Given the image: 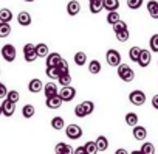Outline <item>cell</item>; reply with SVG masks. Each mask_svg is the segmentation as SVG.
Wrapping results in <instances>:
<instances>
[{
	"label": "cell",
	"instance_id": "34",
	"mask_svg": "<svg viewBox=\"0 0 158 154\" xmlns=\"http://www.w3.org/2000/svg\"><path fill=\"white\" fill-rule=\"evenodd\" d=\"M59 84H60V86H68V84H71V75H70V72L62 73V75L59 76Z\"/></svg>",
	"mask_w": 158,
	"mask_h": 154
},
{
	"label": "cell",
	"instance_id": "19",
	"mask_svg": "<svg viewBox=\"0 0 158 154\" xmlns=\"http://www.w3.org/2000/svg\"><path fill=\"white\" fill-rule=\"evenodd\" d=\"M89 8H90V13H93V14L101 13V10H104L102 0H89Z\"/></svg>",
	"mask_w": 158,
	"mask_h": 154
},
{
	"label": "cell",
	"instance_id": "33",
	"mask_svg": "<svg viewBox=\"0 0 158 154\" xmlns=\"http://www.w3.org/2000/svg\"><path fill=\"white\" fill-rule=\"evenodd\" d=\"M85 152L87 154H96L98 152V146H96V142H93V140H90V142H87L85 145Z\"/></svg>",
	"mask_w": 158,
	"mask_h": 154
},
{
	"label": "cell",
	"instance_id": "5",
	"mask_svg": "<svg viewBox=\"0 0 158 154\" xmlns=\"http://www.w3.org/2000/svg\"><path fill=\"white\" fill-rule=\"evenodd\" d=\"M17 56V51H16V47L11 45V44H6L2 47V58L6 61V62H13Z\"/></svg>",
	"mask_w": 158,
	"mask_h": 154
},
{
	"label": "cell",
	"instance_id": "12",
	"mask_svg": "<svg viewBox=\"0 0 158 154\" xmlns=\"http://www.w3.org/2000/svg\"><path fill=\"white\" fill-rule=\"evenodd\" d=\"M28 90L31 94H39L40 90H44V83L39 80V78H33L30 83H28Z\"/></svg>",
	"mask_w": 158,
	"mask_h": 154
},
{
	"label": "cell",
	"instance_id": "24",
	"mask_svg": "<svg viewBox=\"0 0 158 154\" xmlns=\"http://www.w3.org/2000/svg\"><path fill=\"white\" fill-rule=\"evenodd\" d=\"M96 146H98V151L104 152V151L109 148V140H107V137H106V135H99V137L96 139Z\"/></svg>",
	"mask_w": 158,
	"mask_h": 154
},
{
	"label": "cell",
	"instance_id": "40",
	"mask_svg": "<svg viewBox=\"0 0 158 154\" xmlns=\"http://www.w3.org/2000/svg\"><path fill=\"white\" fill-rule=\"evenodd\" d=\"M112 27H113V31H115V33H118V31H123V30H126V28H127V24H126V22H123V20L119 19V20H118L116 24H113Z\"/></svg>",
	"mask_w": 158,
	"mask_h": 154
},
{
	"label": "cell",
	"instance_id": "45",
	"mask_svg": "<svg viewBox=\"0 0 158 154\" xmlns=\"http://www.w3.org/2000/svg\"><path fill=\"white\" fill-rule=\"evenodd\" d=\"M152 106H153V109L158 111V95H155V97L152 98Z\"/></svg>",
	"mask_w": 158,
	"mask_h": 154
},
{
	"label": "cell",
	"instance_id": "46",
	"mask_svg": "<svg viewBox=\"0 0 158 154\" xmlns=\"http://www.w3.org/2000/svg\"><path fill=\"white\" fill-rule=\"evenodd\" d=\"M116 154H127V151H126L124 148H121V149H118V151H116Z\"/></svg>",
	"mask_w": 158,
	"mask_h": 154
},
{
	"label": "cell",
	"instance_id": "20",
	"mask_svg": "<svg viewBox=\"0 0 158 154\" xmlns=\"http://www.w3.org/2000/svg\"><path fill=\"white\" fill-rule=\"evenodd\" d=\"M102 8L107 11H115L119 8V0H102Z\"/></svg>",
	"mask_w": 158,
	"mask_h": 154
},
{
	"label": "cell",
	"instance_id": "30",
	"mask_svg": "<svg viewBox=\"0 0 158 154\" xmlns=\"http://www.w3.org/2000/svg\"><path fill=\"white\" fill-rule=\"evenodd\" d=\"M34 114H36V109H34L33 104H25L22 108V115L25 118H31V117H34Z\"/></svg>",
	"mask_w": 158,
	"mask_h": 154
},
{
	"label": "cell",
	"instance_id": "8",
	"mask_svg": "<svg viewBox=\"0 0 158 154\" xmlns=\"http://www.w3.org/2000/svg\"><path fill=\"white\" fill-rule=\"evenodd\" d=\"M23 56L27 62H34L37 59V53H36V45L34 44H25L23 47Z\"/></svg>",
	"mask_w": 158,
	"mask_h": 154
},
{
	"label": "cell",
	"instance_id": "27",
	"mask_svg": "<svg viewBox=\"0 0 158 154\" xmlns=\"http://www.w3.org/2000/svg\"><path fill=\"white\" fill-rule=\"evenodd\" d=\"M64 126H65V121H64L62 117H53L51 118V128L53 129L60 131V129H64Z\"/></svg>",
	"mask_w": 158,
	"mask_h": 154
},
{
	"label": "cell",
	"instance_id": "23",
	"mask_svg": "<svg viewBox=\"0 0 158 154\" xmlns=\"http://www.w3.org/2000/svg\"><path fill=\"white\" fill-rule=\"evenodd\" d=\"M36 53H37V58H47V55L50 53L48 45H47V44H44V42L37 44V45H36Z\"/></svg>",
	"mask_w": 158,
	"mask_h": 154
},
{
	"label": "cell",
	"instance_id": "26",
	"mask_svg": "<svg viewBox=\"0 0 158 154\" xmlns=\"http://www.w3.org/2000/svg\"><path fill=\"white\" fill-rule=\"evenodd\" d=\"M101 68H102V65H101L99 61H96V59L90 61V64H89V72H90L92 75H98V73L101 72Z\"/></svg>",
	"mask_w": 158,
	"mask_h": 154
},
{
	"label": "cell",
	"instance_id": "29",
	"mask_svg": "<svg viewBox=\"0 0 158 154\" xmlns=\"http://www.w3.org/2000/svg\"><path fill=\"white\" fill-rule=\"evenodd\" d=\"M85 62H87V55H85L84 51H77V53L74 55V64H76V65L82 67Z\"/></svg>",
	"mask_w": 158,
	"mask_h": 154
},
{
	"label": "cell",
	"instance_id": "11",
	"mask_svg": "<svg viewBox=\"0 0 158 154\" xmlns=\"http://www.w3.org/2000/svg\"><path fill=\"white\" fill-rule=\"evenodd\" d=\"M150 61H152V53L149 51V50H143L141 48V53H139V58H138V65L139 67H147L149 64H150Z\"/></svg>",
	"mask_w": 158,
	"mask_h": 154
},
{
	"label": "cell",
	"instance_id": "36",
	"mask_svg": "<svg viewBox=\"0 0 158 154\" xmlns=\"http://www.w3.org/2000/svg\"><path fill=\"white\" fill-rule=\"evenodd\" d=\"M143 3H144V0H127V7L130 8V10H139L141 7H143Z\"/></svg>",
	"mask_w": 158,
	"mask_h": 154
},
{
	"label": "cell",
	"instance_id": "2",
	"mask_svg": "<svg viewBox=\"0 0 158 154\" xmlns=\"http://www.w3.org/2000/svg\"><path fill=\"white\" fill-rule=\"evenodd\" d=\"M118 76L123 80V81H126V83H130V81H133V78H135V72L130 68V65H127V64H119L118 67Z\"/></svg>",
	"mask_w": 158,
	"mask_h": 154
},
{
	"label": "cell",
	"instance_id": "39",
	"mask_svg": "<svg viewBox=\"0 0 158 154\" xmlns=\"http://www.w3.org/2000/svg\"><path fill=\"white\" fill-rule=\"evenodd\" d=\"M149 45H150L152 51L158 53V34H153V36L150 37V41H149Z\"/></svg>",
	"mask_w": 158,
	"mask_h": 154
},
{
	"label": "cell",
	"instance_id": "41",
	"mask_svg": "<svg viewBox=\"0 0 158 154\" xmlns=\"http://www.w3.org/2000/svg\"><path fill=\"white\" fill-rule=\"evenodd\" d=\"M6 98L11 100V101H14V103H17V101L20 100V95H19L17 90H10V92L6 94Z\"/></svg>",
	"mask_w": 158,
	"mask_h": 154
},
{
	"label": "cell",
	"instance_id": "48",
	"mask_svg": "<svg viewBox=\"0 0 158 154\" xmlns=\"http://www.w3.org/2000/svg\"><path fill=\"white\" fill-rule=\"evenodd\" d=\"M25 2H34V0H25Z\"/></svg>",
	"mask_w": 158,
	"mask_h": 154
},
{
	"label": "cell",
	"instance_id": "22",
	"mask_svg": "<svg viewBox=\"0 0 158 154\" xmlns=\"http://www.w3.org/2000/svg\"><path fill=\"white\" fill-rule=\"evenodd\" d=\"M45 73H47L48 78H51V80H59V76H60V70H59L57 65H54V67H47Z\"/></svg>",
	"mask_w": 158,
	"mask_h": 154
},
{
	"label": "cell",
	"instance_id": "47",
	"mask_svg": "<svg viewBox=\"0 0 158 154\" xmlns=\"http://www.w3.org/2000/svg\"><path fill=\"white\" fill-rule=\"evenodd\" d=\"M0 115H3V112H2V104H0Z\"/></svg>",
	"mask_w": 158,
	"mask_h": 154
},
{
	"label": "cell",
	"instance_id": "15",
	"mask_svg": "<svg viewBox=\"0 0 158 154\" xmlns=\"http://www.w3.org/2000/svg\"><path fill=\"white\" fill-rule=\"evenodd\" d=\"M60 59H62V56L59 53H56V51L54 53H48L45 64H47V67H54V65H57L60 62Z\"/></svg>",
	"mask_w": 158,
	"mask_h": 154
},
{
	"label": "cell",
	"instance_id": "28",
	"mask_svg": "<svg viewBox=\"0 0 158 154\" xmlns=\"http://www.w3.org/2000/svg\"><path fill=\"white\" fill-rule=\"evenodd\" d=\"M11 34L10 22H0V37H8Z\"/></svg>",
	"mask_w": 158,
	"mask_h": 154
},
{
	"label": "cell",
	"instance_id": "4",
	"mask_svg": "<svg viewBox=\"0 0 158 154\" xmlns=\"http://www.w3.org/2000/svg\"><path fill=\"white\" fill-rule=\"evenodd\" d=\"M65 135H67L68 139H71V140H77L79 137L82 135V128L79 126V125L71 123V125H68V126L65 128Z\"/></svg>",
	"mask_w": 158,
	"mask_h": 154
},
{
	"label": "cell",
	"instance_id": "25",
	"mask_svg": "<svg viewBox=\"0 0 158 154\" xmlns=\"http://www.w3.org/2000/svg\"><path fill=\"white\" fill-rule=\"evenodd\" d=\"M13 20V11L8 8L0 10V22H11Z\"/></svg>",
	"mask_w": 158,
	"mask_h": 154
},
{
	"label": "cell",
	"instance_id": "44",
	"mask_svg": "<svg viewBox=\"0 0 158 154\" xmlns=\"http://www.w3.org/2000/svg\"><path fill=\"white\" fill-rule=\"evenodd\" d=\"M73 152H74V154H87V152H85V146H79V148H77L76 151H73Z\"/></svg>",
	"mask_w": 158,
	"mask_h": 154
},
{
	"label": "cell",
	"instance_id": "31",
	"mask_svg": "<svg viewBox=\"0 0 158 154\" xmlns=\"http://www.w3.org/2000/svg\"><path fill=\"white\" fill-rule=\"evenodd\" d=\"M126 123L129 125V126H135V125H138V115L135 114V112H129V114H126Z\"/></svg>",
	"mask_w": 158,
	"mask_h": 154
},
{
	"label": "cell",
	"instance_id": "21",
	"mask_svg": "<svg viewBox=\"0 0 158 154\" xmlns=\"http://www.w3.org/2000/svg\"><path fill=\"white\" fill-rule=\"evenodd\" d=\"M57 154H71L73 152V149H71V146L68 145V143H64V142H59L57 145H56V149H54Z\"/></svg>",
	"mask_w": 158,
	"mask_h": 154
},
{
	"label": "cell",
	"instance_id": "7",
	"mask_svg": "<svg viewBox=\"0 0 158 154\" xmlns=\"http://www.w3.org/2000/svg\"><path fill=\"white\" fill-rule=\"evenodd\" d=\"M129 100L133 106H143L146 103V94L143 90H133V92H130Z\"/></svg>",
	"mask_w": 158,
	"mask_h": 154
},
{
	"label": "cell",
	"instance_id": "10",
	"mask_svg": "<svg viewBox=\"0 0 158 154\" xmlns=\"http://www.w3.org/2000/svg\"><path fill=\"white\" fill-rule=\"evenodd\" d=\"M62 98H60V95L59 94H56V95H53V97H47V100H45V104H47V108H50V109H59L60 106H62Z\"/></svg>",
	"mask_w": 158,
	"mask_h": 154
},
{
	"label": "cell",
	"instance_id": "6",
	"mask_svg": "<svg viewBox=\"0 0 158 154\" xmlns=\"http://www.w3.org/2000/svg\"><path fill=\"white\" fill-rule=\"evenodd\" d=\"M59 95L62 98V101H71L76 97V89L73 86H62V89L59 90Z\"/></svg>",
	"mask_w": 158,
	"mask_h": 154
},
{
	"label": "cell",
	"instance_id": "37",
	"mask_svg": "<svg viewBox=\"0 0 158 154\" xmlns=\"http://www.w3.org/2000/svg\"><path fill=\"white\" fill-rule=\"evenodd\" d=\"M139 53H141V48H139V47H132V48L129 50V58L136 62L138 58H139Z\"/></svg>",
	"mask_w": 158,
	"mask_h": 154
},
{
	"label": "cell",
	"instance_id": "16",
	"mask_svg": "<svg viewBox=\"0 0 158 154\" xmlns=\"http://www.w3.org/2000/svg\"><path fill=\"white\" fill-rule=\"evenodd\" d=\"M17 22H19V25H22V27L31 25V14L27 13V11H20V13L17 14Z\"/></svg>",
	"mask_w": 158,
	"mask_h": 154
},
{
	"label": "cell",
	"instance_id": "32",
	"mask_svg": "<svg viewBox=\"0 0 158 154\" xmlns=\"http://www.w3.org/2000/svg\"><path fill=\"white\" fill-rule=\"evenodd\" d=\"M139 151H141V154H155V146H153V143L146 142V143H143Z\"/></svg>",
	"mask_w": 158,
	"mask_h": 154
},
{
	"label": "cell",
	"instance_id": "42",
	"mask_svg": "<svg viewBox=\"0 0 158 154\" xmlns=\"http://www.w3.org/2000/svg\"><path fill=\"white\" fill-rule=\"evenodd\" d=\"M57 67H59V70H60V75L68 72V64H67V61H65V59H60V62L57 64Z\"/></svg>",
	"mask_w": 158,
	"mask_h": 154
},
{
	"label": "cell",
	"instance_id": "18",
	"mask_svg": "<svg viewBox=\"0 0 158 154\" xmlns=\"http://www.w3.org/2000/svg\"><path fill=\"white\" fill-rule=\"evenodd\" d=\"M44 94H45V98L47 97H53V95L59 94V89H57V86L54 83H47V84H44Z\"/></svg>",
	"mask_w": 158,
	"mask_h": 154
},
{
	"label": "cell",
	"instance_id": "43",
	"mask_svg": "<svg viewBox=\"0 0 158 154\" xmlns=\"http://www.w3.org/2000/svg\"><path fill=\"white\" fill-rule=\"evenodd\" d=\"M6 94H8V89L3 83H0V98H6Z\"/></svg>",
	"mask_w": 158,
	"mask_h": 154
},
{
	"label": "cell",
	"instance_id": "35",
	"mask_svg": "<svg viewBox=\"0 0 158 154\" xmlns=\"http://www.w3.org/2000/svg\"><path fill=\"white\" fill-rule=\"evenodd\" d=\"M119 19H121V17H119V14H118V11H116V10H115V11H109V14H107V22H109L110 25L116 24Z\"/></svg>",
	"mask_w": 158,
	"mask_h": 154
},
{
	"label": "cell",
	"instance_id": "17",
	"mask_svg": "<svg viewBox=\"0 0 158 154\" xmlns=\"http://www.w3.org/2000/svg\"><path fill=\"white\" fill-rule=\"evenodd\" d=\"M146 7H147L149 16L152 19H158V2H156V0H149Z\"/></svg>",
	"mask_w": 158,
	"mask_h": 154
},
{
	"label": "cell",
	"instance_id": "13",
	"mask_svg": "<svg viewBox=\"0 0 158 154\" xmlns=\"http://www.w3.org/2000/svg\"><path fill=\"white\" fill-rule=\"evenodd\" d=\"M133 137H135V140H139V142L146 140V137H147V129H146L144 126L135 125V126H133Z\"/></svg>",
	"mask_w": 158,
	"mask_h": 154
},
{
	"label": "cell",
	"instance_id": "9",
	"mask_svg": "<svg viewBox=\"0 0 158 154\" xmlns=\"http://www.w3.org/2000/svg\"><path fill=\"white\" fill-rule=\"evenodd\" d=\"M14 111H16V103L11 101V100H8V98H5L3 103H2V112H3V115L5 117H13L14 115Z\"/></svg>",
	"mask_w": 158,
	"mask_h": 154
},
{
	"label": "cell",
	"instance_id": "14",
	"mask_svg": "<svg viewBox=\"0 0 158 154\" xmlns=\"http://www.w3.org/2000/svg\"><path fill=\"white\" fill-rule=\"evenodd\" d=\"M79 11H81V3L77 0H71V2L67 3V13L68 16H77Z\"/></svg>",
	"mask_w": 158,
	"mask_h": 154
},
{
	"label": "cell",
	"instance_id": "1",
	"mask_svg": "<svg viewBox=\"0 0 158 154\" xmlns=\"http://www.w3.org/2000/svg\"><path fill=\"white\" fill-rule=\"evenodd\" d=\"M93 111H95L93 101H82V103H79V104L74 108V115H76L77 118H84V117L90 115Z\"/></svg>",
	"mask_w": 158,
	"mask_h": 154
},
{
	"label": "cell",
	"instance_id": "3",
	"mask_svg": "<svg viewBox=\"0 0 158 154\" xmlns=\"http://www.w3.org/2000/svg\"><path fill=\"white\" fill-rule=\"evenodd\" d=\"M106 59H107V64L112 65V67H118V65L121 64V55H119V51L115 50V48L107 50V53H106Z\"/></svg>",
	"mask_w": 158,
	"mask_h": 154
},
{
	"label": "cell",
	"instance_id": "38",
	"mask_svg": "<svg viewBox=\"0 0 158 154\" xmlns=\"http://www.w3.org/2000/svg\"><path fill=\"white\" fill-rule=\"evenodd\" d=\"M116 34V39L119 41V42H127L129 41V28H126V30H123V31H118V33H115Z\"/></svg>",
	"mask_w": 158,
	"mask_h": 154
}]
</instances>
